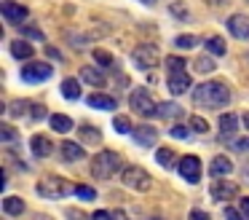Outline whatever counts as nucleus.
<instances>
[{
  "label": "nucleus",
  "instance_id": "nucleus-9",
  "mask_svg": "<svg viewBox=\"0 0 249 220\" xmlns=\"http://www.w3.org/2000/svg\"><path fill=\"white\" fill-rule=\"evenodd\" d=\"M228 32H231V35H236L238 40H249V16L247 14L228 16Z\"/></svg>",
  "mask_w": 249,
  "mask_h": 220
},
{
  "label": "nucleus",
  "instance_id": "nucleus-17",
  "mask_svg": "<svg viewBox=\"0 0 249 220\" xmlns=\"http://www.w3.org/2000/svg\"><path fill=\"white\" fill-rule=\"evenodd\" d=\"M3 212L8 215V218H17V215L24 212V199L19 196H6L3 199Z\"/></svg>",
  "mask_w": 249,
  "mask_h": 220
},
{
  "label": "nucleus",
  "instance_id": "nucleus-40",
  "mask_svg": "<svg viewBox=\"0 0 249 220\" xmlns=\"http://www.w3.org/2000/svg\"><path fill=\"white\" fill-rule=\"evenodd\" d=\"M225 220H249V218L241 212V209H238V212L236 209H225Z\"/></svg>",
  "mask_w": 249,
  "mask_h": 220
},
{
  "label": "nucleus",
  "instance_id": "nucleus-13",
  "mask_svg": "<svg viewBox=\"0 0 249 220\" xmlns=\"http://www.w3.org/2000/svg\"><path fill=\"white\" fill-rule=\"evenodd\" d=\"M134 140L142 145V148H150V145H156L158 142V132L153 126H147V123H142V126H134Z\"/></svg>",
  "mask_w": 249,
  "mask_h": 220
},
{
  "label": "nucleus",
  "instance_id": "nucleus-47",
  "mask_svg": "<svg viewBox=\"0 0 249 220\" xmlns=\"http://www.w3.org/2000/svg\"><path fill=\"white\" fill-rule=\"evenodd\" d=\"M241 121H244V126L249 129V110H247V113H244V116H241Z\"/></svg>",
  "mask_w": 249,
  "mask_h": 220
},
{
  "label": "nucleus",
  "instance_id": "nucleus-3",
  "mask_svg": "<svg viewBox=\"0 0 249 220\" xmlns=\"http://www.w3.org/2000/svg\"><path fill=\"white\" fill-rule=\"evenodd\" d=\"M75 188L78 185L62 180V177L49 175V177H43V180H38V196H43V199H65V196H70V193H75Z\"/></svg>",
  "mask_w": 249,
  "mask_h": 220
},
{
  "label": "nucleus",
  "instance_id": "nucleus-16",
  "mask_svg": "<svg viewBox=\"0 0 249 220\" xmlns=\"http://www.w3.org/2000/svg\"><path fill=\"white\" fill-rule=\"evenodd\" d=\"M86 102H89L91 107H97V110H115V100H113V97L99 94V91H97V94H89Z\"/></svg>",
  "mask_w": 249,
  "mask_h": 220
},
{
  "label": "nucleus",
  "instance_id": "nucleus-5",
  "mask_svg": "<svg viewBox=\"0 0 249 220\" xmlns=\"http://www.w3.org/2000/svg\"><path fill=\"white\" fill-rule=\"evenodd\" d=\"M131 59H134L137 67L153 70L158 64V59H161V54H158V46H153V43H140L134 48V54H131Z\"/></svg>",
  "mask_w": 249,
  "mask_h": 220
},
{
  "label": "nucleus",
  "instance_id": "nucleus-21",
  "mask_svg": "<svg viewBox=\"0 0 249 220\" xmlns=\"http://www.w3.org/2000/svg\"><path fill=\"white\" fill-rule=\"evenodd\" d=\"M81 78L86 80V83H91V86H105V75L99 73L97 67H91V64L81 67Z\"/></svg>",
  "mask_w": 249,
  "mask_h": 220
},
{
  "label": "nucleus",
  "instance_id": "nucleus-34",
  "mask_svg": "<svg viewBox=\"0 0 249 220\" xmlns=\"http://www.w3.org/2000/svg\"><path fill=\"white\" fill-rule=\"evenodd\" d=\"M190 129H193V132H198V134H206V132H209V123H206V118L193 116V118H190Z\"/></svg>",
  "mask_w": 249,
  "mask_h": 220
},
{
  "label": "nucleus",
  "instance_id": "nucleus-10",
  "mask_svg": "<svg viewBox=\"0 0 249 220\" xmlns=\"http://www.w3.org/2000/svg\"><path fill=\"white\" fill-rule=\"evenodd\" d=\"M190 75H188V70H174V73H169V80H166V86H169V91H172L174 97L177 94H185V91L190 89Z\"/></svg>",
  "mask_w": 249,
  "mask_h": 220
},
{
  "label": "nucleus",
  "instance_id": "nucleus-15",
  "mask_svg": "<svg viewBox=\"0 0 249 220\" xmlns=\"http://www.w3.org/2000/svg\"><path fill=\"white\" fill-rule=\"evenodd\" d=\"M231 172H233V164H231L228 156H214V159H212V164H209L212 177H228Z\"/></svg>",
  "mask_w": 249,
  "mask_h": 220
},
{
  "label": "nucleus",
  "instance_id": "nucleus-37",
  "mask_svg": "<svg viewBox=\"0 0 249 220\" xmlns=\"http://www.w3.org/2000/svg\"><path fill=\"white\" fill-rule=\"evenodd\" d=\"M0 137H3V142H14V140H17V129L3 123V126H0Z\"/></svg>",
  "mask_w": 249,
  "mask_h": 220
},
{
  "label": "nucleus",
  "instance_id": "nucleus-29",
  "mask_svg": "<svg viewBox=\"0 0 249 220\" xmlns=\"http://www.w3.org/2000/svg\"><path fill=\"white\" fill-rule=\"evenodd\" d=\"M169 14H172V16H177L179 21H188V19H190V14H188V8H185V3H182V0H177V3H172V5H169Z\"/></svg>",
  "mask_w": 249,
  "mask_h": 220
},
{
  "label": "nucleus",
  "instance_id": "nucleus-25",
  "mask_svg": "<svg viewBox=\"0 0 249 220\" xmlns=\"http://www.w3.org/2000/svg\"><path fill=\"white\" fill-rule=\"evenodd\" d=\"M62 94H65L67 100H78V97H81V83H78L75 78H65L62 80Z\"/></svg>",
  "mask_w": 249,
  "mask_h": 220
},
{
  "label": "nucleus",
  "instance_id": "nucleus-48",
  "mask_svg": "<svg viewBox=\"0 0 249 220\" xmlns=\"http://www.w3.org/2000/svg\"><path fill=\"white\" fill-rule=\"evenodd\" d=\"M228 0H209V5H225Z\"/></svg>",
  "mask_w": 249,
  "mask_h": 220
},
{
  "label": "nucleus",
  "instance_id": "nucleus-7",
  "mask_svg": "<svg viewBox=\"0 0 249 220\" xmlns=\"http://www.w3.org/2000/svg\"><path fill=\"white\" fill-rule=\"evenodd\" d=\"M51 64L49 62H30L22 67V80H27V83H43L46 78H51Z\"/></svg>",
  "mask_w": 249,
  "mask_h": 220
},
{
  "label": "nucleus",
  "instance_id": "nucleus-49",
  "mask_svg": "<svg viewBox=\"0 0 249 220\" xmlns=\"http://www.w3.org/2000/svg\"><path fill=\"white\" fill-rule=\"evenodd\" d=\"M140 3H145V5H153V3H156V0H140Z\"/></svg>",
  "mask_w": 249,
  "mask_h": 220
},
{
  "label": "nucleus",
  "instance_id": "nucleus-18",
  "mask_svg": "<svg viewBox=\"0 0 249 220\" xmlns=\"http://www.w3.org/2000/svg\"><path fill=\"white\" fill-rule=\"evenodd\" d=\"M86 156V150L78 142H62V161H81Z\"/></svg>",
  "mask_w": 249,
  "mask_h": 220
},
{
  "label": "nucleus",
  "instance_id": "nucleus-46",
  "mask_svg": "<svg viewBox=\"0 0 249 220\" xmlns=\"http://www.w3.org/2000/svg\"><path fill=\"white\" fill-rule=\"evenodd\" d=\"M113 220H129V218H126L124 212H113Z\"/></svg>",
  "mask_w": 249,
  "mask_h": 220
},
{
  "label": "nucleus",
  "instance_id": "nucleus-6",
  "mask_svg": "<svg viewBox=\"0 0 249 220\" xmlns=\"http://www.w3.org/2000/svg\"><path fill=\"white\" fill-rule=\"evenodd\" d=\"M124 185L129 188V191H147V188H150V175H147L145 169H142V166H126L124 169Z\"/></svg>",
  "mask_w": 249,
  "mask_h": 220
},
{
  "label": "nucleus",
  "instance_id": "nucleus-42",
  "mask_svg": "<svg viewBox=\"0 0 249 220\" xmlns=\"http://www.w3.org/2000/svg\"><path fill=\"white\" fill-rule=\"evenodd\" d=\"M94 220H113V212H107V209H99V212H94Z\"/></svg>",
  "mask_w": 249,
  "mask_h": 220
},
{
  "label": "nucleus",
  "instance_id": "nucleus-2",
  "mask_svg": "<svg viewBox=\"0 0 249 220\" xmlns=\"http://www.w3.org/2000/svg\"><path fill=\"white\" fill-rule=\"evenodd\" d=\"M118 169H124V161H121V156L115 150H102V153H97L91 159V175L97 180H110Z\"/></svg>",
  "mask_w": 249,
  "mask_h": 220
},
{
  "label": "nucleus",
  "instance_id": "nucleus-50",
  "mask_svg": "<svg viewBox=\"0 0 249 220\" xmlns=\"http://www.w3.org/2000/svg\"><path fill=\"white\" fill-rule=\"evenodd\" d=\"M244 177H247V180H249V166H247V169H244Z\"/></svg>",
  "mask_w": 249,
  "mask_h": 220
},
{
  "label": "nucleus",
  "instance_id": "nucleus-1",
  "mask_svg": "<svg viewBox=\"0 0 249 220\" xmlns=\"http://www.w3.org/2000/svg\"><path fill=\"white\" fill-rule=\"evenodd\" d=\"M193 102L196 105H206V107H225L231 102V89L220 80L212 83H201L193 89Z\"/></svg>",
  "mask_w": 249,
  "mask_h": 220
},
{
  "label": "nucleus",
  "instance_id": "nucleus-11",
  "mask_svg": "<svg viewBox=\"0 0 249 220\" xmlns=\"http://www.w3.org/2000/svg\"><path fill=\"white\" fill-rule=\"evenodd\" d=\"M0 11H3V19H6L8 24H19L22 19H27V8L19 5V3H11V0H3Z\"/></svg>",
  "mask_w": 249,
  "mask_h": 220
},
{
  "label": "nucleus",
  "instance_id": "nucleus-14",
  "mask_svg": "<svg viewBox=\"0 0 249 220\" xmlns=\"http://www.w3.org/2000/svg\"><path fill=\"white\" fill-rule=\"evenodd\" d=\"M30 148H33V153L38 156V159H46V156H51V150H54V142H51L46 134H33Z\"/></svg>",
  "mask_w": 249,
  "mask_h": 220
},
{
  "label": "nucleus",
  "instance_id": "nucleus-45",
  "mask_svg": "<svg viewBox=\"0 0 249 220\" xmlns=\"http://www.w3.org/2000/svg\"><path fill=\"white\" fill-rule=\"evenodd\" d=\"M238 148H241V150H249V137H244V140H238Z\"/></svg>",
  "mask_w": 249,
  "mask_h": 220
},
{
  "label": "nucleus",
  "instance_id": "nucleus-8",
  "mask_svg": "<svg viewBox=\"0 0 249 220\" xmlns=\"http://www.w3.org/2000/svg\"><path fill=\"white\" fill-rule=\"evenodd\" d=\"M177 169H179V175H182V180H188V182H198L201 180V159L198 156H182L179 159V164H177Z\"/></svg>",
  "mask_w": 249,
  "mask_h": 220
},
{
  "label": "nucleus",
  "instance_id": "nucleus-30",
  "mask_svg": "<svg viewBox=\"0 0 249 220\" xmlns=\"http://www.w3.org/2000/svg\"><path fill=\"white\" fill-rule=\"evenodd\" d=\"M30 110H33V102H27V100L11 102V107H8V113H11V116H24V113H30Z\"/></svg>",
  "mask_w": 249,
  "mask_h": 220
},
{
  "label": "nucleus",
  "instance_id": "nucleus-22",
  "mask_svg": "<svg viewBox=\"0 0 249 220\" xmlns=\"http://www.w3.org/2000/svg\"><path fill=\"white\" fill-rule=\"evenodd\" d=\"M217 126H220L222 134H233V132L238 129V116H236V113H222Z\"/></svg>",
  "mask_w": 249,
  "mask_h": 220
},
{
  "label": "nucleus",
  "instance_id": "nucleus-12",
  "mask_svg": "<svg viewBox=\"0 0 249 220\" xmlns=\"http://www.w3.org/2000/svg\"><path fill=\"white\" fill-rule=\"evenodd\" d=\"M238 193V185L236 182H228V180H220L212 185V199L214 201H228V199H233Z\"/></svg>",
  "mask_w": 249,
  "mask_h": 220
},
{
  "label": "nucleus",
  "instance_id": "nucleus-26",
  "mask_svg": "<svg viewBox=\"0 0 249 220\" xmlns=\"http://www.w3.org/2000/svg\"><path fill=\"white\" fill-rule=\"evenodd\" d=\"M156 161H158L161 166H172L174 161H177V153H174L172 148H161V150L156 153Z\"/></svg>",
  "mask_w": 249,
  "mask_h": 220
},
{
  "label": "nucleus",
  "instance_id": "nucleus-35",
  "mask_svg": "<svg viewBox=\"0 0 249 220\" xmlns=\"http://www.w3.org/2000/svg\"><path fill=\"white\" fill-rule=\"evenodd\" d=\"M94 59H97L99 64H105V67H110V64H113V54H107L105 48H94Z\"/></svg>",
  "mask_w": 249,
  "mask_h": 220
},
{
  "label": "nucleus",
  "instance_id": "nucleus-38",
  "mask_svg": "<svg viewBox=\"0 0 249 220\" xmlns=\"http://www.w3.org/2000/svg\"><path fill=\"white\" fill-rule=\"evenodd\" d=\"M169 134H172L174 140H185L190 134V129L188 126H169Z\"/></svg>",
  "mask_w": 249,
  "mask_h": 220
},
{
  "label": "nucleus",
  "instance_id": "nucleus-43",
  "mask_svg": "<svg viewBox=\"0 0 249 220\" xmlns=\"http://www.w3.org/2000/svg\"><path fill=\"white\" fill-rule=\"evenodd\" d=\"M24 35H27V38H33V40H43V35H40L38 30H33V27H27V30H24Z\"/></svg>",
  "mask_w": 249,
  "mask_h": 220
},
{
  "label": "nucleus",
  "instance_id": "nucleus-20",
  "mask_svg": "<svg viewBox=\"0 0 249 220\" xmlns=\"http://www.w3.org/2000/svg\"><path fill=\"white\" fill-rule=\"evenodd\" d=\"M158 118H174V121H177V118H182V107L177 105V102H161V105H158Z\"/></svg>",
  "mask_w": 249,
  "mask_h": 220
},
{
  "label": "nucleus",
  "instance_id": "nucleus-23",
  "mask_svg": "<svg viewBox=\"0 0 249 220\" xmlns=\"http://www.w3.org/2000/svg\"><path fill=\"white\" fill-rule=\"evenodd\" d=\"M51 129H54V132L67 134L72 129V118L70 116H62V113H54V116H51Z\"/></svg>",
  "mask_w": 249,
  "mask_h": 220
},
{
  "label": "nucleus",
  "instance_id": "nucleus-33",
  "mask_svg": "<svg viewBox=\"0 0 249 220\" xmlns=\"http://www.w3.org/2000/svg\"><path fill=\"white\" fill-rule=\"evenodd\" d=\"M193 70L196 73H212V70H214V62H212L209 57H198L196 64H193Z\"/></svg>",
  "mask_w": 249,
  "mask_h": 220
},
{
  "label": "nucleus",
  "instance_id": "nucleus-27",
  "mask_svg": "<svg viewBox=\"0 0 249 220\" xmlns=\"http://www.w3.org/2000/svg\"><path fill=\"white\" fill-rule=\"evenodd\" d=\"M113 126H115V132H118V134H129V132H134V123L129 121V116H115Z\"/></svg>",
  "mask_w": 249,
  "mask_h": 220
},
{
  "label": "nucleus",
  "instance_id": "nucleus-19",
  "mask_svg": "<svg viewBox=\"0 0 249 220\" xmlns=\"http://www.w3.org/2000/svg\"><path fill=\"white\" fill-rule=\"evenodd\" d=\"M81 140L86 145H99V142H102V132H99L94 123H83V126H81Z\"/></svg>",
  "mask_w": 249,
  "mask_h": 220
},
{
  "label": "nucleus",
  "instance_id": "nucleus-31",
  "mask_svg": "<svg viewBox=\"0 0 249 220\" xmlns=\"http://www.w3.org/2000/svg\"><path fill=\"white\" fill-rule=\"evenodd\" d=\"M75 196L81 199V201H94V199H97V191H94L91 185H78L75 188Z\"/></svg>",
  "mask_w": 249,
  "mask_h": 220
},
{
  "label": "nucleus",
  "instance_id": "nucleus-4",
  "mask_svg": "<svg viewBox=\"0 0 249 220\" xmlns=\"http://www.w3.org/2000/svg\"><path fill=\"white\" fill-rule=\"evenodd\" d=\"M129 105H131V110H134L137 116L150 118V116H158V105H161V102L153 100L150 89H134L131 97H129Z\"/></svg>",
  "mask_w": 249,
  "mask_h": 220
},
{
  "label": "nucleus",
  "instance_id": "nucleus-39",
  "mask_svg": "<svg viewBox=\"0 0 249 220\" xmlns=\"http://www.w3.org/2000/svg\"><path fill=\"white\" fill-rule=\"evenodd\" d=\"M30 116H33L35 121H40V118H46V105H38V102H33V110H30Z\"/></svg>",
  "mask_w": 249,
  "mask_h": 220
},
{
  "label": "nucleus",
  "instance_id": "nucleus-24",
  "mask_svg": "<svg viewBox=\"0 0 249 220\" xmlns=\"http://www.w3.org/2000/svg\"><path fill=\"white\" fill-rule=\"evenodd\" d=\"M11 54L17 59H30V57H33V46H30L27 40H22V38H19V40L11 43Z\"/></svg>",
  "mask_w": 249,
  "mask_h": 220
},
{
  "label": "nucleus",
  "instance_id": "nucleus-36",
  "mask_svg": "<svg viewBox=\"0 0 249 220\" xmlns=\"http://www.w3.org/2000/svg\"><path fill=\"white\" fill-rule=\"evenodd\" d=\"M166 67H169V73H174V70H185V59L182 57H169Z\"/></svg>",
  "mask_w": 249,
  "mask_h": 220
},
{
  "label": "nucleus",
  "instance_id": "nucleus-41",
  "mask_svg": "<svg viewBox=\"0 0 249 220\" xmlns=\"http://www.w3.org/2000/svg\"><path fill=\"white\" fill-rule=\"evenodd\" d=\"M190 220H209V212H204V209H193V212H190Z\"/></svg>",
  "mask_w": 249,
  "mask_h": 220
},
{
  "label": "nucleus",
  "instance_id": "nucleus-28",
  "mask_svg": "<svg viewBox=\"0 0 249 220\" xmlns=\"http://www.w3.org/2000/svg\"><path fill=\"white\" fill-rule=\"evenodd\" d=\"M206 48H209V54L222 57V54H225V40H222L220 35H214V38H209V40H206Z\"/></svg>",
  "mask_w": 249,
  "mask_h": 220
},
{
  "label": "nucleus",
  "instance_id": "nucleus-32",
  "mask_svg": "<svg viewBox=\"0 0 249 220\" xmlns=\"http://www.w3.org/2000/svg\"><path fill=\"white\" fill-rule=\"evenodd\" d=\"M174 46H177V48H196V46H198V38H196V35H177Z\"/></svg>",
  "mask_w": 249,
  "mask_h": 220
},
{
  "label": "nucleus",
  "instance_id": "nucleus-44",
  "mask_svg": "<svg viewBox=\"0 0 249 220\" xmlns=\"http://www.w3.org/2000/svg\"><path fill=\"white\" fill-rule=\"evenodd\" d=\"M238 209H241V212L249 218V196H244V199H241V207H238Z\"/></svg>",
  "mask_w": 249,
  "mask_h": 220
}]
</instances>
